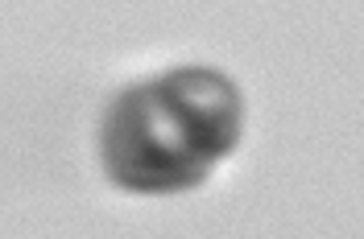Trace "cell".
Returning <instances> with one entry per match:
<instances>
[{
	"mask_svg": "<svg viewBox=\"0 0 364 239\" xmlns=\"http://www.w3.org/2000/svg\"><path fill=\"white\" fill-rule=\"evenodd\" d=\"M236 140L215 132L182 99L170 74L124 91L104 124L108 174L129 190H186L199 186L211 165Z\"/></svg>",
	"mask_w": 364,
	"mask_h": 239,
	"instance_id": "6da1fadb",
	"label": "cell"
}]
</instances>
